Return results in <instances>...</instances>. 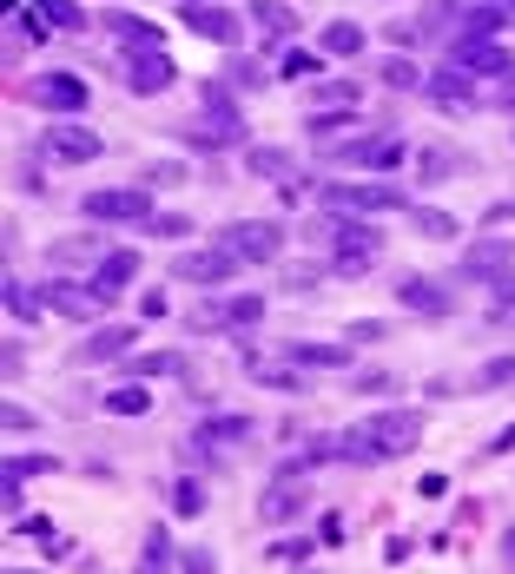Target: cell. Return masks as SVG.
<instances>
[{"instance_id": "1", "label": "cell", "mask_w": 515, "mask_h": 574, "mask_svg": "<svg viewBox=\"0 0 515 574\" xmlns=\"http://www.w3.org/2000/svg\"><path fill=\"white\" fill-rule=\"evenodd\" d=\"M186 145H192V152H225V145H245V113L225 99V86H206V113L186 126Z\"/></svg>"}, {"instance_id": "2", "label": "cell", "mask_w": 515, "mask_h": 574, "mask_svg": "<svg viewBox=\"0 0 515 574\" xmlns=\"http://www.w3.org/2000/svg\"><path fill=\"white\" fill-rule=\"evenodd\" d=\"M317 206H324L330 219H371V212H410L397 185H351V178H337V185H324V191H317Z\"/></svg>"}, {"instance_id": "3", "label": "cell", "mask_w": 515, "mask_h": 574, "mask_svg": "<svg viewBox=\"0 0 515 574\" xmlns=\"http://www.w3.org/2000/svg\"><path fill=\"white\" fill-rule=\"evenodd\" d=\"M330 245H337V278H364L377 258H384V232L371 225V219H337L330 225Z\"/></svg>"}, {"instance_id": "4", "label": "cell", "mask_w": 515, "mask_h": 574, "mask_svg": "<svg viewBox=\"0 0 515 574\" xmlns=\"http://www.w3.org/2000/svg\"><path fill=\"white\" fill-rule=\"evenodd\" d=\"M311 508V482H304V462H284L271 482H265V495H258V522L265 528H284V522H297Z\"/></svg>"}, {"instance_id": "5", "label": "cell", "mask_w": 515, "mask_h": 574, "mask_svg": "<svg viewBox=\"0 0 515 574\" xmlns=\"http://www.w3.org/2000/svg\"><path fill=\"white\" fill-rule=\"evenodd\" d=\"M80 212H86V225H132V219L145 225L152 199H145V185H106V191H86Z\"/></svg>"}, {"instance_id": "6", "label": "cell", "mask_w": 515, "mask_h": 574, "mask_svg": "<svg viewBox=\"0 0 515 574\" xmlns=\"http://www.w3.org/2000/svg\"><path fill=\"white\" fill-rule=\"evenodd\" d=\"M219 245H225L238 265H278V251H284V225H271V219H238V225L219 232Z\"/></svg>"}, {"instance_id": "7", "label": "cell", "mask_w": 515, "mask_h": 574, "mask_svg": "<svg viewBox=\"0 0 515 574\" xmlns=\"http://www.w3.org/2000/svg\"><path fill=\"white\" fill-rule=\"evenodd\" d=\"M337 159H343V165H364V172H390V165H403V139H397L390 126H371V132L343 139Z\"/></svg>"}, {"instance_id": "8", "label": "cell", "mask_w": 515, "mask_h": 574, "mask_svg": "<svg viewBox=\"0 0 515 574\" xmlns=\"http://www.w3.org/2000/svg\"><path fill=\"white\" fill-rule=\"evenodd\" d=\"M192 456H212V462H225L232 449H245L251 443V417H206V423H192Z\"/></svg>"}, {"instance_id": "9", "label": "cell", "mask_w": 515, "mask_h": 574, "mask_svg": "<svg viewBox=\"0 0 515 574\" xmlns=\"http://www.w3.org/2000/svg\"><path fill=\"white\" fill-rule=\"evenodd\" d=\"M364 430H371V443L384 449V462H397V456H410V449L423 443V417H417V410H384V417H371Z\"/></svg>"}, {"instance_id": "10", "label": "cell", "mask_w": 515, "mask_h": 574, "mask_svg": "<svg viewBox=\"0 0 515 574\" xmlns=\"http://www.w3.org/2000/svg\"><path fill=\"white\" fill-rule=\"evenodd\" d=\"M232 271H238V258H232L225 245H212V251H179V258H172V284H199V291L225 284Z\"/></svg>"}, {"instance_id": "11", "label": "cell", "mask_w": 515, "mask_h": 574, "mask_svg": "<svg viewBox=\"0 0 515 574\" xmlns=\"http://www.w3.org/2000/svg\"><path fill=\"white\" fill-rule=\"evenodd\" d=\"M27 99L47 106V113H80V106H93V93H86L80 73H34V80H27Z\"/></svg>"}, {"instance_id": "12", "label": "cell", "mask_w": 515, "mask_h": 574, "mask_svg": "<svg viewBox=\"0 0 515 574\" xmlns=\"http://www.w3.org/2000/svg\"><path fill=\"white\" fill-rule=\"evenodd\" d=\"M40 152H47V159H60V165H93L106 145H100V132H93V126H67V119H60V126H47Z\"/></svg>"}, {"instance_id": "13", "label": "cell", "mask_w": 515, "mask_h": 574, "mask_svg": "<svg viewBox=\"0 0 515 574\" xmlns=\"http://www.w3.org/2000/svg\"><path fill=\"white\" fill-rule=\"evenodd\" d=\"M463 278H469V284H508V278H515V251H508L502 238H476V245L463 251Z\"/></svg>"}, {"instance_id": "14", "label": "cell", "mask_w": 515, "mask_h": 574, "mask_svg": "<svg viewBox=\"0 0 515 574\" xmlns=\"http://www.w3.org/2000/svg\"><path fill=\"white\" fill-rule=\"evenodd\" d=\"M397 304H403L410 317H430V324L456 317V291L436 284V278H403V284H397Z\"/></svg>"}, {"instance_id": "15", "label": "cell", "mask_w": 515, "mask_h": 574, "mask_svg": "<svg viewBox=\"0 0 515 574\" xmlns=\"http://www.w3.org/2000/svg\"><path fill=\"white\" fill-rule=\"evenodd\" d=\"M139 343V324H100L80 350H73V370H100V363H113V356H126Z\"/></svg>"}, {"instance_id": "16", "label": "cell", "mask_w": 515, "mask_h": 574, "mask_svg": "<svg viewBox=\"0 0 515 574\" xmlns=\"http://www.w3.org/2000/svg\"><path fill=\"white\" fill-rule=\"evenodd\" d=\"M449 67H463V73H508V47L489 40V34H456Z\"/></svg>"}, {"instance_id": "17", "label": "cell", "mask_w": 515, "mask_h": 574, "mask_svg": "<svg viewBox=\"0 0 515 574\" xmlns=\"http://www.w3.org/2000/svg\"><path fill=\"white\" fill-rule=\"evenodd\" d=\"M179 21L192 27V34H206V40H219V47H238V14L232 8H212V0H186V8H179Z\"/></svg>"}, {"instance_id": "18", "label": "cell", "mask_w": 515, "mask_h": 574, "mask_svg": "<svg viewBox=\"0 0 515 574\" xmlns=\"http://www.w3.org/2000/svg\"><path fill=\"white\" fill-rule=\"evenodd\" d=\"M172 86V60L159 54V47H132V60H126V93H165Z\"/></svg>"}, {"instance_id": "19", "label": "cell", "mask_w": 515, "mask_h": 574, "mask_svg": "<svg viewBox=\"0 0 515 574\" xmlns=\"http://www.w3.org/2000/svg\"><path fill=\"white\" fill-rule=\"evenodd\" d=\"M40 297H47V311H60V317H100V311H106V297H100V291H86V284H67V278L40 284Z\"/></svg>"}, {"instance_id": "20", "label": "cell", "mask_w": 515, "mask_h": 574, "mask_svg": "<svg viewBox=\"0 0 515 574\" xmlns=\"http://www.w3.org/2000/svg\"><path fill=\"white\" fill-rule=\"evenodd\" d=\"M132 278H139V251H106V258L93 265V291H100L106 304H113V297H119Z\"/></svg>"}, {"instance_id": "21", "label": "cell", "mask_w": 515, "mask_h": 574, "mask_svg": "<svg viewBox=\"0 0 515 574\" xmlns=\"http://www.w3.org/2000/svg\"><path fill=\"white\" fill-rule=\"evenodd\" d=\"M245 165H251L258 178H278V185H297V191H304V172H297V159H291L284 145H251Z\"/></svg>"}, {"instance_id": "22", "label": "cell", "mask_w": 515, "mask_h": 574, "mask_svg": "<svg viewBox=\"0 0 515 574\" xmlns=\"http://www.w3.org/2000/svg\"><path fill=\"white\" fill-rule=\"evenodd\" d=\"M456 172H469V152H449V145H423L417 152V185H443Z\"/></svg>"}, {"instance_id": "23", "label": "cell", "mask_w": 515, "mask_h": 574, "mask_svg": "<svg viewBox=\"0 0 515 574\" xmlns=\"http://www.w3.org/2000/svg\"><path fill=\"white\" fill-rule=\"evenodd\" d=\"M251 27L258 34H271V40H284V34H297V8H291V0H251Z\"/></svg>"}, {"instance_id": "24", "label": "cell", "mask_w": 515, "mask_h": 574, "mask_svg": "<svg viewBox=\"0 0 515 574\" xmlns=\"http://www.w3.org/2000/svg\"><path fill=\"white\" fill-rule=\"evenodd\" d=\"M100 258H106V245H100L93 232H73V238H54V245H47V265H67V271H73V265H100Z\"/></svg>"}, {"instance_id": "25", "label": "cell", "mask_w": 515, "mask_h": 574, "mask_svg": "<svg viewBox=\"0 0 515 574\" xmlns=\"http://www.w3.org/2000/svg\"><path fill=\"white\" fill-rule=\"evenodd\" d=\"M284 356H291V363H304V370H358L343 343H291Z\"/></svg>"}, {"instance_id": "26", "label": "cell", "mask_w": 515, "mask_h": 574, "mask_svg": "<svg viewBox=\"0 0 515 574\" xmlns=\"http://www.w3.org/2000/svg\"><path fill=\"white\" fill-rule=\"evenodd\" d=\"M430 99H436L443 113H463V106H469V73H463V67L436 73V80H430Z\"/></svg>"}, {"instance_id": "27", "label": "cell", "mask_w": 515, "mask_h": 574, "mask_svg": "<svg viewBox=\"0 0 515 574\" xmlns=\"http://www.w3.org/2000/svg\"><path fill=\"white\" fill-rule=\"evenodd\" d=\"M106 410H113V417H145V410H152L145 376H132V383H119V390H106Z\"/></svg>"}, {"instance_id": "28", "label": "cell", "mask_w": 515, "mask_h": 574, "mask_svg": "<svg viewBox=\"0 0 515 574\" xmlns=\"http://www.w3.org/2000/svg\"><path fill=\"white\" fill-rule=\"evenodd\" d=\"M324 54H337V60L364 54V27H358V21H330V27H324Z\"/></svg>"}, {"instance_id": "29", "label": "cell", "mask_w": 515, "mask_h": 574, "mask_svg": "<svg viewBox=\"0 0 515 574\" xmlns=\"http://www.w3.org/2000/svg\"><path fill=\"white\" fill-rule=\"evenodd\" d=\"M358 99H364L358 80H324V86H317V113H351Z\"/></svg>"}, {"instance_id": "30", "label": "cell", "mask_w": 515, "mask_h": 574, "mask_svg": "<svg viewBox=\"0 0 515 574\" xmlns=\"http://www.w3.org/2000/svg\"><path fill=\"white\" fill-rule=\"evenodd\" d=\"M337 456H343V462H364V469H377V462H384V449L371 443V430H364V423H358L351 436H337Z\"/></svg>"}, {"instance_id": "31", "label": "cell", "mask_w": 515, "mask_h": 574, "mask_svg": "<svg viewBox=\"0 0 515 574\" xmlns=\"http://www.w3.org/2000/svg\"><path fill=\"white\" fill-rule=\"evenodd\" d=\"M351 390L358 397H390V390H403V376L397 370H351Z\"/></svg>"}, {"instance_id": "32", "label": "cell", "mask_w": 515, "mask_h": 574, "mask_svg": "<svg viewBox=\"0 0 515 574\" xmlns=\"http://www.w3.org/2000/svg\"><path fill=\"white\" fill-rule=\"evenodd\" d=\"M410 225H417L423 238H436V245H443V238H456V219H449V212H436V206H410Z\"/></svg>"}, {"instance_id": "33", "label": "cell", "mask_w": 515, "mask_h": 574, "mask_svg": "<svg viewBox=\"0 0 515 574\" xmlns=\"http://www.w3.org/2000/svg\"><path fill=\"white\" fill-rule=\"evenodd\" d=\"M219 311H225V330H251V324L265 317V297L245 291V297H232V304H219Z\"/></svg>"}, {"instance_id": "34", "label": "cell", "mask_w": 515, "mask_h": 574, "mask_svg": "<svg viewBox=\"0 0 515 574\" xmlns=\"http://www.w3.org/2000/svg\"><path fill=\"white\" fill-rule=\"evenodd\" d=\"M106 27H113L119 40H132V47H159V27H152V21H132V14H106Z\"/></svg>"}, {"instance_id": "35", "label": "cell", "mask_w": 515, "mask_h": 574, "mask_svg": "<svg viewBox=\"0 0 515 574\" xmlns=\"http://www.w3.org/2000/svg\"><path fill=\"white\" fill-rule=\"evenodd\" d=\"M34 14H47V21L67 27V34H86V14L73 8V0H34Z\"/></svg>"}, {"instance_id": "36", "label": "cell", "mask_w": 515, "mask_h": 574, "mask_svg": "<svg viewBox=\"0 0 515 574\" xmlns=\"http://www.w3.org/2000/svg\"><path fill=\"white\" fill-rule=\"evenodd\" d=\"M245 376L265 383V390H304V376H297V370H278V363H251Z\"/></svg>"}, {"instance_id": "37", "label": "cell", "mask_w": 515, "mask_h": 574, "mask_svg": "<svg viewBox=\"0 0 515 574\" xmlns=\"http://www.w3.org/2000/svg\"><path fill=\"white\" fill-rule=\"evenodd\" d=\"M502 383H515V356H489L476 370V390H502Z\"/></svg>"}, {"instance_id": "38", "label": "cell", "mask_w": 515, "mask_h": 574, "mask_svg": "<svg viewBox=\"0 0 515 574\" xmlns=\"http://www.w3.org/2000/svg\"><path fill=\"white\" fill-rule=\"evenodd\" d=\"M172 370H186V356H179V350H152V356H139V363H132V376H172Z\"/></svg>"}, {"instance_id": "39", "label": "cell", "mask_w": 515, "mask_h": 574, "mask_svg": "<svg viewBox=\"0 0 515 574\" xmlns=\"http://www.w3.org/2000/svg\"><path fill=\"white\" fill-rule=\"evenodd\" d=\"M265 561H271V567H304V561H311V541H304V535H297V541H271Z\"/></svg>"}, {"instance_id": "40", "label": "cell", "mask_w": 515, "mask_h": 574, "mask_svg": "<svg viewBox=\"0 0 515 574\" xmlns=\"http://www.w3.org/2000/svg\"><path fill=\"white\" fill-rule=\"evenodd\" d=\"M8 311H14V317H40V311H47V297H40V291H27V284H8Z\"/></svg>"}, {"instance_id": "41", "label": "cell", "mask_w": 515, "mask_h": 574, "mask_svg": "<svg viewBox=\"0 0 515 574\" xmlns=\"http://www.w3.org/2000/svg\"><path fill=\"white\" fill-rule=\"evenodd\" d=\"M311 132H317V139H330V132H358V106H351V113H317Z\"/></svg>"}, {"instance_id": "42", "label": "cell", "mask_w": 515, "mask_h": 574, "mask_svg": "<svg viewBox=\"0 0 515 574\" xmlns=\"http://www.w3.org/2000/svg\"><path fill=\"white\" fill-rule=\"evenodd\" d=\"M54 469H60L54 456H8V476H21V482L27 476H54Z\"/></svg>"}, {"instance_id": "43", "label": "cell", "mask_w": 515, "mask_h": 574, "mask_svg": "<svg viewBox=\"0 0 515 574\" xmlns=\"http://www.w3.org/2000/svg\"><path fill=\"white\" fill-rule=\"evenodd\" d=\"M172 508H179V515H199V508H206V489H199V482H179V489H172Z\"/></svg>"}, {"instance_id": "44", "label": "cell", "mask_w": 515, "mask_h": 574, "mask_svg": "<svg viewBox=\"0 0 515 574\" xmlns=\"http://www.w3.org/2000/svg\"><path fill=\"white\" fill-rule=\"evenodd\" d=\"M384 80H390V86H397V93H410V86H417V80H423V73H417V67H410V60H384Z\"/></svg>"}, {"instance_id": "45", "label": "cell", "mask_w": 515, "mask_h": 574, "mask_svg": "<svg viewBox=\"0 0 515 574\" xmlns=\"http://www.w3.org/2000/svg\"><path fill=\"white\" fill-rule=\"evenodd\" d=\"M145 567H172V541H165V528L145 535Z\"/></svg>"}, {"instance_id": "46", "label": "cell", "mask_w": 515, "mask_h": 574, "mask_svg": "<svg viewBox=\"0 0 515 574\" xmlns=\"http://www.w3.org/2000/svg\"><path fill=\"white\" fill-rule=\"evenodd\" d=\"M186 178V165L179 159H159V165H145V185H179Z\"/></svg>"}, {"instance_id": "47", "label": "cell", "mask_w": 515, "mask_h": 574, "mask_svg": "<svg viewBox=\"0 0 515 574\" xmlns=\"http://www.w3.org/2000/svg\"><path fill=\"white\" fill-rule=\"evenodd\" d=\"M145 232H159V238H186V219H179V212H152Z\"/></svg>"}, {"instance_id": "48", "label": "cell", "mask_w": 515, "mask_h": 574, "mask_svg": "<svg viewBox=\"0 0 515 574\" xmlns=\"http://www.w3.org/2000/svg\"><path fill=\"white\" fill-rule=\"evenodd\" d=\"M14 528H21V535H34V541H60V535H54V522H47V515H21V522H14Z\"/></svg>"}, {"instance_id": "49", "label": "cell", "mask_w": 515, "mask_h": 574, "mask_svg": "<svg viewBox=\"0 0 515 574\" xmlns=\"http://www.w3.org/2000/svg\"><path fill=\"white\" fill-rule=\"evenodd\" d=\"M47 27H54V21H47V14H34V21H14V34H21V40H34V47H40V40H47Z\"/></svg>"}, {"instance_id": "50", "label": "cell", "mask_w": 515, "mask_h": 574, "mask_svg": "<svg viewBox=\"0 0 515 574\" xmlns=\"http://www.w3.org/2000/svg\"><path fill=\"white\" fill-rule=\"evenodd\" d=\"M284 73H291V80H311V73H317V54H284Z\"/></svg>"}, {"instance_id": "51", "label": "cell", "mask_w": 515, "mask_h": 574, "mask_svg": "<svg viewBox=\"0 0 515 574\" xmlns=\"http://www.w3.org/2000/svg\"><path fill=\"white\" fill-rule=\"evenodd\" d=\"M0 423H8V430H34L40 417H34V410H21V403H8V410H0Z\"/></svg>"}, {"instance_id": "52", "label": "cell", "mask_w": 515, "mask_h": 574, "mask_svg": "<svg viewBox=\"0 0 515 574\" xmlns=\"http://www.w3.org/2000/svg\"><path fill=\"white\" fill-rule=\"evenodd\" d=\"M232 80H238V86H265V73H258L251 60H232Z\"/></svg>"}, {"instance_id": "53", "label": "cell", "mask_w": 515, "mask_h": 574, "mask_svg": "<svg viewBox=\"0 0 515 574\" xmlns=\"http://www.w3.org/2000/svg\"><path fill=\"white\" fill-rule=\"evenodd\" d=\"M139 311H145L139 324H152V317H165V291H145V297H139Z\"/></svg>"}, {"instance_id": "54", "label": "cell", "mask_w": 515, "mask_h": 574, "mask_svg": "<svg viewBox=\"0 0 515 574\" xmlns=\"http://www.w3.org/2000/svg\"><path fill=\"white\" fill-rule=\"evenodd\" d=\"M495 106H502V113H515V73H502V86H495Z\"/></svg>"}, {"instance_id": "55", "label": "cell", "mask_w": 515, "mask_h": 574, "mask_svg": "<svg viewBox=\"0 0 515 574\" xmlns=\"http://www.w3.org/2000/svg\"><path fill=\"white\" fill-rule=\"evenodd\" d=\"M482 219H489V225H508V219H515V199H502V206H489Z\"/></svg>"}, {"instance_id": "56", "label": "cell", "mask_w": 515, "mask_h": 574, "mask_svg": "<svg viewBox=\"0 0 515 574\" xmlns=\"http://www.w3.org/2000/svg\"><path fill=\"white\" fill-rule=\"evenodd\" d=\"M495 554H502V567H515V522L502 528V548H495Z\"/></svg>"}, {"instance_id": "57", "label": "cell", "mask_w": 515, "mask_h": 574, "mask_svg": "<svg viewBox=\"0 0 515 574\" xmlns=\"http://www.w3.org/2000/svg\"><path fill=\"white\" fill-rule=\"evenodd\" d=\"M495 449H515V423H508V430H502V436H495Z\"/></svg>"}, {"instance_id": "58", "label": "cell", "mask_w": 515, "mask_h": 574, "mask_svg": "<svg viewBox=\"0 0 515 574\" xmlns=\"http://www.w3.org/2000/svg\"><path fill=\"white\" fill-rule=\"evenodd\" d=\"M179 8H186V0H179Z\"/></svg>"}]
</instances>
